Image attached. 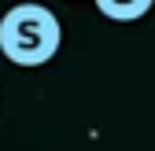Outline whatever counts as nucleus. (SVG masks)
<instances>
[{"label": "nucleus", "instance_id": "obj_1", "mask_svg": "<svg viewBox=\"0 0 155 151\" xmlns=\"http://www.w3.org/2000/svg\"><path fill=\"white\" fill-rule=\"evenodd\" d=\"M59 44H63V26L55 11H48L45 4H15L0 18V52L8 63L22 70L55 59Z\"/></svg>", "mask_w": 155, "mask_h": 151}, {"label": "nucleus", "instance_id": "obj_2", "mask_svg": "<svg viewBox=\"0 0 155 151\" xmlns=\"http://www.w3.org/2000/svg\"><path fill=\"white\" fill-rule=\"evenodd\" d=\"M96 8H100L104 18H114V22H133V18H140L151 11V0H137V4H111V0H96Z\"/></svg>", "mask_w": 155, "mask_h": 151}]
</instances>
